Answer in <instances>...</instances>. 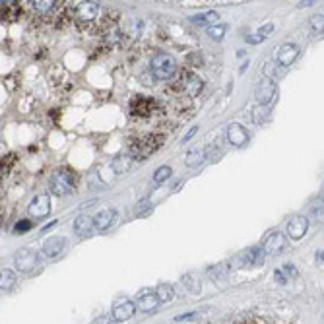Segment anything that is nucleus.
Here are the masks:
<instances>
[{
    "instance_id": "nucleus-1",
    "label": "nucleus",
    "mask_w": 324,
    "mask_h": 324,
    "mask_svg": "<svg viewBox=\"0 0 324 324\" xmlns=\"http://www.w3.org/2000/svg\"><path fill=\"white\" fill-rule=\"evenodd\" d=\"M163 142H165V136H163V134H150V136L138 138V140H134V142L130 144L128 155H130L132 159L144 161L146 157H150L153 151L161 148Z\"/></svg>"
},
{
    "instance_id": "nucleus-2",
    "label": "nucleus",
    "mask_w": 324,
    "mask_h": 324,
    "mask_svg": "<svg viewBox=\"0 0 324 324\" xmlns=\"http://www.w3.org/2000/svg\"><path fill=\"white\" fill-rule=\"evenodd\" d=\"M151 74L155 80H169L173 78L175 72H177V61L169 52H157L153 59H151Z\"/></svg>"
},
{
    "instance_id": "nucleus-3",
    "label": "nucleus",
    "mask_w": 324,
    "mask_h": 324,
    "mask_svg": "<svg viewBox=\"0 0 324 324\" xmlns=\"http://www.w3.org/2000/svg\"><path fill=\"white\" fill-rule=\"evenodd\" d=\"M50 192L57 196H64V194H72L74 192V173L68 169H59L50 175L49 181Z\"/></svg>"
},
{
    "instance_id": "nucleus-4",
    "label": "nucleus",
    "mask_w": 324,
    "mask_h": 324,
    "mask_svg": "<svg viewBox=\"0 0 324 324\" xmlns=\"http://www.w3.org/2000/svg\"><path fill=\"white\" fill-rule=\"evenodd\" d=\"M39 264V254L31 249H22L16 254V268L24 274H29L37 268Z\"/></svg>"
},
{
    "instance_id": "nucleus-5",
    "label": "nucleus",
    "mask_w": 324,
    "mask_h": 324,
    "mask_svg": "<svg viewBox=\"0 0 324 324\" xmlns=\"http://www.w3.org/2000/svg\"><path fill=\"white\" fill-rule=\"evenodd\" d=\"M276 95H278V87H276V84L270 82V80H262L260 84L256 86V89H254V99H256V103L262 105V107L270 105V103L276 99Z\"/></svg>"
},
{
    "instance_id": "nucleus-6",
    "label": "nucleus",
    "mask_w": 324,
    "mask_h": 324,
    "mask_svg": "<svg viewBox=\"0 0 324 324\" xmlns=\"http://www.w3.org/2000/svg\"><path fill=\"white\" fill-rule=\"evenodd\" d=\"M27 213L31 215V218H45V215H49L50 213V198L47 194H37L35 198L29 202V206H27Z\"/></svg>"
},
{
    "instance_id": "nucleus-7",
    "label": "nucleus",
    "mask_w": 324,
    "mask_h": 324,
    "mask_svg": "<svg viewBox=\"0 0 324 324\" xmlns=\"http://www.w3.org/2000/svg\"><path fill=\"white\" fill-rule=\"evenodd\" d=\"M264 258H266L264 249H262V247H252V249L245 250L237 260L241 262V268H243V266H245V268H256V266L264 264Z\"/></svg>"
},
{
    "instance_id": "nucleus-8",
    "label": "nucleus",
    "mask_w": 324,
    "mask_h": 324,
    "mask_svg": "<svg viewBox=\"0 0 324 324\" xmlns=\"http://www.w3.org/2000/svg\"><path fill=\"white\" fill-rule=\"evenodd\" d=\"M309 229V220L305 215H291L287 222V235L295 241H299L301 237H305Z\"/></svg>"
},
{
    "instance_id": "nucleus-9",
    "label": "nucleus",
    "mask_w": 324,
    "mask_h": 324,
    "mask_svg": "<svg viewBox=\"0 0 324 324\" xmlns=\"http://www.w3.org/2000/svg\"><path fill=\"white\" fill-rule=\"evenodd\" d=\"M155 109V101L151 97H144V95H136L130 101V113L136 117H150Z\"/></svg>"
},
{
    "instance_id": "nucleus-10",
    "label": "nucleus",
    "mask_w": 324,
    "mask_h": 324,
    "mask_svg": "<svg viewBox=\"0 0 324 324\" xmlns=\"http://www.w3.org/2000/svg\"><path fill=\"white\" fill-rule=\"evenodd\" d=\"M117 220H119L117 210H113V208H103V210L93 218V227H95L97 231H107Z\"/></svg>"
},
{
    "instance_id": "nucleus-11",
    "label": "nucleus",
    "mask_w": 324,
    "mask_h": 324,
    "mask_svg": "<svg viewBox=\"0 0 324 324\" xmlns=\"http://www.w3.org/2000/svg\"><path fill=\"white\" fill-rule=\"evenodd\" d=\"M286 247H287V237L284 233H280V231L270 233L268 239H266V243H264V250L270 252V254H280Z\"/></svg>"
},
{
    "instance_id": "nucleus-12",
    "label": "nucleus",
    "mask_w": 324,
    "mask_h": 324,
    "mask_svg": "<svg viewBox=\"0 0 324 324\" xmlns=\"http://www.w3.org/2000/svg\"><path fill=\"white\" fill-rule=\"evenodd\" d=\"M297 57H299V47L293 45V43H286L278 50V64H282V66L287 68V66H291V64L295 63Z\"/></svg>"
},
{
    "instance_id": "nucleus-13",
    "label": "nucleus",
    "mask_w": 324,
    "mask_h": 324,
    "mask_svg": "<svg viewBox=\"0 0 324 324\" xmlns=\"http://www.w3.org/2000/svg\"><path fill=\"white\" fill-rule=\"evenodd\" d=\"M97 12H99V4H97V2H82V4H78V8H76L78 20H80V22H87V24L95 20Z\"/></svg>"
},
{
    "instance_id": "nucleus-14",
    "label": "nucleus",
    "mask_w": 324,
    "mask_h": 324,
    "mask_svg": "<svg viewBox=\"0 0 324 324\" xmlns=\"http://www.w3.org/2000/svg\"><path fill=\"white\" fill-rule=\"evenodd\" d=\"M227 140H229V144H233V146H245L247 140H249V134H247V130L241 125L233 123V125L227 126Z\"/></svg>"
},
{
    "instance_id": "nucleus-15",
    "label": "nucleus",
    "mask_w": 324,
    "mask_h": 324,
    "mask_svg": "<svg viewBox=\"0 0 324 324\" xmlns=\"http://www.w3.org/2000/svg\"><path fill=\"white\" fill-rule=\"evenodd\" d=\"M136 311V307H134V303L132 301H123V303H117L115 307H113V318L115 320H119V322H123V320H128L132 314Z\"/></svg>"
},
{
    "instance_id": "nucleus-16",
    "label": "nucleus",
    "mask_w": 324,
    "mask_h": 324,
    "mask_svg": "<svg viewBox=\"0 0 324 324\" xmlns=\"http://www.w3.org/2000/svg\"><path fill=\"white\" fill-rule=\"evenodd\" d=\"M64 249V237H49L45 241V245H43V254L47 256V258H55V256H59Z\"/></svg>"
},
{
    "instance_id": "nucleus-17",
    "label": "nucleus",
    "mask_w": 324,
    "mask_h": 324,
    "mask_svg": "<svg viewBox=\"0 0 324 324\" xmlns=\"http://www.w3.org/2000/svg\"><path fill=\"white\" fill-rule=\"evenodd\" d=\"M93 231V218H89L86 213L78 215L74 222V233L78 237H87Z\"/></svg>"
},
{
    "instance_id": "nucleus-18",
    "label": "nucleus",
    "mask_w": 324,
    "mask_h": 324,
    "mask_svg": "<svg viewBox=\"0 0 324 324\" xmlns=\"http://www.w3.org/2000/svg\"><path fill=\"white\" fill-rule=\"evenodd\" d=\"M181 89L187 93L188 97H196L200 91H202V80L194 74L187 76V78H185V82L181 84Z\"/></svg>"
},
{
    "instance_id": "nucleus-19",
    "label": "nucleus",
    "mask_w": 324,
    "mask_h": 324,
    "mask_svg": "<svg viewBox=\"0 0 324 324\" xmlns=\"http://www.w3.org/2000/svg\"><path fill=\"white\" fill-rule=\"evenodd\" d=\"M286 72H287L286 66H282V64H278V63H266L264 64V74L268 76V80H270V82H274V84H276V80H278V78H284Z\"/></svg>"
},
{
    "instance_id": "nucleus-20",
    "label": "nucleus",
    "mask_w": 324,
    "mask_h": 324,
    "mask_svg": "<svg viewBox=\"0 0 324 324\" xmlns=\"http://www.w3.org/2000/svg\"><path fill=\"white\" fill-rule=\"evenodd\" d=\"M132 157L128 155V153H125V155H119V157H115L113 159V163H111V167H113V171L117 175H123V173H126L130 167H132Z\"/></svg>"
},
{
    "instance_id": "nucleus-21",
    "label": "nucleus",
    "mask_w": 324,
    "mask_h": 324,
    "mask_svg": "<svg viewBox=\"0 0 324 324\" xmlns=\"http://www.w3.org/2000/svg\"><path fill=\"white\" fill-rule=\"evenodd\" d=\"M157 305H159V301H157V297H155L153 293H144V295H140V299H138V309L144 312L153 311Z\"/></svg>"
},
{
    "instance_id": "nucleus-22",
    "label": "nucleus",
    "mask_w": 324,
    "mask_h": 324,
    "mask_svg": "<svg viewBox=\"0 0 324 324\" xmlns=\"http://www.w3.org/2000/svg\"><path fill=\"white\" fill-rule=\"evenodd\" d=\"M153 295L157 297V301H159V303H169V301L175 299V289L169 286V284H161V286L155 287Z\"/></svg>"
},
{
    "instance_id": "nucleus-23",
    "label": "nucleus",
    "mask_w": 324,
    "mask_h": 324,
    "mask_svg": "<svg viewBox=\"0 0 324 324\" xmlns=\"http://www.w3.org/2000/svg\"><path fill=\"white\" fill-rule=\"evenodd\" d=\"M295 276H297V270H295V266H291V264H286V266H282L280 270L274 272V278L280 284H286L289 278H295Z\"/></svg>"
},
{
    "instance_id": "nucleus-24",
    "label": "nucleus",
    "mask_w": 324,
    "mask_h": 324,
    "mask_svg": "<svg viewBox=\"0 0 324 324\" xmlns=\"http://www.w3.org/2000/svg\"><path fill=\"white\" fill-rule=\"evenodd\" d=\"M206 159V151L204 150H190L187 153V165L188 167H196V165H200V163Z\"/></svg>"
},
{
    "instance_id": "nucleus-25",
    "label": "nucleus",
    "mask_w": 324,
    "mask_h": 324,
    "mask_svg": "<svg viewBox=\"0 0 324 324\" xmlns=\"http://www.w3.org/2000/svg\"><path fill=\"white\" fill-rule=\"evenodd\" d=\"M14 284H16V274L10 268H4L0 272V287L2 289H10V287H14Z\"/></svg>"
},
{
    "instance_id": "nucleus-26",
    "label": "nucleus",
    "mask_w": 324,
    "mask_h": 324,
    "mask_svg": "<svg viewBox=\"0 0 324 324\" xmlns=\"http://www.w3.org/2000/svg\"><path fill=\"white\" fill-rule=\"evenodd\" d=\"M220 18V14L218 12H206V14H198V16H194L192 18V24L196 25H206V24H215V20Z\"/></svg>"
},
{
    "instance_id": "nucleus-27",
    "label": "nucleus",
    "mask_w": 324,
    "mask_h": 324,
    "mask_svg": "<svg viewBox=\"0 0 324 324\" xmlns=\"http://www.w3.org/2000/svg\"><path fill=\"white\" fill-rule=\"evenodd\" d=\"M171 177V167L169 165H163V167H159L155 173H153V183H163V181H167Z\"/></svg>"
},
{
    "instance_id": "nucleus-28",
    "label": "nucleus",
    "mask_w": 324,
    "mask_h": 324,
    "mask_svg": "<svg viewBox=\"0 0 324 324\" xmlns=\"http://www.w3.org/2000/svg\"><path fill=\"white\" fill-rule=\"evenodd\" d=\"M33 4V8L37 10V12H41V14H45V12H49V10H52L55 8V0H35V2H31Z\"/></svg>"
},
{
    "instance_id": "nucleus-29",
    "label": "nucleus",
    "mask_w": 324,
    "mask_h": 324,
    "mask_svg": "<svg viewBox=\"0 0 324 324\" xmlns=\"http://www.w3.org/2000/svg\"><path fill=\"white\" fill-rule=\"evenodd\" d=\"M225 31H227L225 25H210V27H208V35H210L213 41H222L225 35Z\"/></svg>"
},
{
    "instance_id": "nucleus-30",
    "label": "nucleus",
    "mask_w": 324,
    "mask_h": 324,
    "mask_svg": "<svg viewBox=\"0 0 324 324\" xmlns=\"http://www.w3.org/2000/svg\"><path fill=\"white\" fill-rule=\"evenodd\" d=\"M183 282H185V287H187L190 293H198L200 291V286H198V280L194 276H183Z\"/></svg>"
},
{
    "instance_id": "nucleus-31",
    "label": "nucleus",
    "mask_w": 324,
    "mask_h": 324,
    "mask_svg": "<svg viewBox=\"0 0 324 324\" xmlns=\"http://www.w3.org/2000/svg\"><path fill=\"white\" fill-rule=\"evenodd\" d=\"M270 117H272V115H270V109H268V107L256 109V111H254V123H266Z\"/></svg>"
},
{
    "instance_id": "nucleus-32",
    "label": "nucleus",
    "mask_w": 324,
    "mask_h": 324,
    "mask_svg": "<svg viewBox=\"0 0 324 324\" xmlns=\"http://www.w3.org/2000/svg\"><path fill=\"white\" fill-rule=\"evenodd\" d=\"M14 159H16V155H14V153L6 155V157H2V161H0V173H8V171H10V167H12Z\"/></svg>"
},
{
    "instance_id": "nucleus-33",
    "label": "nucleus",
    "mask_w": 324,
    "mask_h": 324,
    "mask_svg": "<svg viewBox=\"0 0 324 324\" xmlns=\"http://www.w3.org/2000/svg\"><path fill=\"white\" fill-rule=\"evenodd\" d=\"M311 27L314 33H322V27H324V18L322 16H314L311 20Z\"/></svg>"
},
{
    "instance_id": "nucleus-34",
    "label": "nucleus",
    "mask_w": 324,
    "mask_h": 324,
    "mask_svg": "<svg viewBox=\"0 0 324 324\" xmlns=\"http://www.w3.org/2000/svg\"><path fill=\"white\" fill-rule=\"evenodd\" d=\"M272 31H274V25H272V24H266V25H262L260 29H258V31L254 33V35H258V37H260L262 41H264V39L268 37V35H270Z\"/></svg>"
},
{
    "instance_id": "nucleus-35",
    "label": "nucleus",
    "mask_w": 324,
    "mask_h": 324,
    "mask_svg": "<svg viewBox=\"0 0 324 324\" xmlns=\"http://www.w3.org/2000/svg\"><path fill=\"white\" fill-rule=\"evenodd\" d=\"M31 229V222L29 220H20L18 224L14 225V231L16 233H22V231H29Z\"/></svg>"
},
{
    "instance_id": "nucleus-36",
    "label": "nucleus",
    "mask_w": 324,
    "mask_h": 324,
    "mask_svg": "<svg viewBox=\"0 0 324 324\" xmlns=\"http://www.w3.org/2000/svg\"><path fill=\"white\" fill-rule=\"evenodd\" d=\"M151 208V202L150 200H142V202H138V206L134 208V213L140 215V213H144L146 210H150Z\"/></svg>"
},
{
    "instance_id": "nucleus-37",
    "label": "nucleus",
    "mask_w": 324,
    "mask_h": 324,
    "mask_svg": "<svg viewBox=\"0 0 324 324\" xmlns=\"http://www.w3.org/2000/svg\"><path fill=\"white\" fill-rule=\"evenodd\" d=\"M312 213H314V218H316V220H322V200H320V204H314Z\"/></svg>"
},
{
    "instance_id": "nucleus-38",
    "label": "nucleus",
    "mask_w": 324,
    "mask_h": 324,
    "mask_svg": "<svg viewBox=\"0 0 324 324\" xmlns=\"http://www.w3.org/2000/svg\"><path fill=\"white\" fill-rule=\"evenodd\" d=\"M194 318H196V312H188L185 316H177L175 320H177V322H185V320H194Z\"/></svg>"
},
{
    "instance_id": "nucleus-39",
    "label": "nucleus",
    "mask_w": 324,
    "mask_h": 324,
    "mask_svg": "<svg viewBox=\"0 0 324 324\" xmlns=\"http://www.w3.org/2000/svg\"><path fill=\"white\" fill-rule=\"evenodd\" d=\"M196 130H198V126H194V128H190V132H188L187 136L183 138V142H188L190 138H192V136H194V134H196Z\"/></svg>"
},
{
    "instance_id": "nucleus-40",
    "label": "nucleus",
    "mask_w": 324,
    "mask_h": 324,
    "mask_svg": "<svg viewBox=\"0 0 324 324\" xmlns=\"http://www.w3.org/2000/svg\"><path fill=\"white\" fill-rule=\"evenodd\" d=\"M316 262H318V264H322V250H318V252H316Z\"/></svg>"
},
{
    "instance_id": "nucleus-41",
    "label": "nucleus",
    "mask_w": 324,
    "mask_h": 324,
    "mask_svg": "<svg viewBox=\"0 0 324 324\" xmlns=\"http://www.w3.org/2000/svg\"><path fill=\"white\" fill-rule=\"evenodd\" d=\"M97 324H111L109 318H97Z\"/></svg>"
},
{
    "instance_id": "nucleus-42",
    "label": "nucleus",
    "mask_w": 324,
    "mask_h": 324,
    "mask_svg": "<svg viewBox=\"0 0 324 324\" xmlns=\"http://www.w3.org/2000/svg\"><path fill=\"white\" fill-rule=\"evenodd\" d=\"M312 4H314V2H311V0H309V2H299L301 8H305V6H312Z\"/></svg>"
}]
</instances>
